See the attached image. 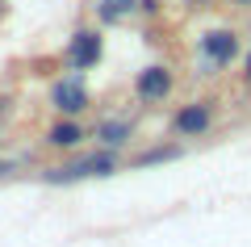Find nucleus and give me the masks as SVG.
Returning a JSON list of instances; mask_svg holds the SVG:
<instances>
[{"label": "nucleus", "mask_w": 251, "mask_h": 247, "mask_svg": "<svg viewBox=\"0 0 251 247\" xmlns=\"http://www.w3.org/2000/svg\"><path fill=\"white\" fill-rule=\"evenodd\" d=\"M172 88H176V71H172L168 63H147V67L134 76V97L143 101V105H159V101H168Z\"/></svg>", "instance_id": "nucleus-6"}, {"label": "nucleus", "mask_w": 251, "mask_h": 247, "mask_svg": "<svg viewBox=\"0 0 251 247\" xmlns=\"http://www.w3.org/2000/svg\"><path fill=\"white\" fill-rule=\"evenodd\" d=\"M88 138V126L80 122V117H59V122H50L46 126V147H54V151H80V142Z\"/></svg>", "instance_id": "nucleus-7"}, {"label": "nucleus", "mask_w": 251, "mask_h": 247, "mask_svg": "<svg viewBox=\"0 0 251 247\" xmlns=\"http://www.w3.org/2000/svg\"><path fill=\"white\" fill-rule=\"evenodd\" d=\"M234 4H239V9H251V0H234Z\"/></svg>", "instance_id": "nucleus-14"}, {"label": "nucleus", "mask_w": 251, "mask_h": 247, "mask_svg": "<svg viewBox=\"0 0 251 247\" xmlns=\"http://www.w3.org/2000/svg\"><path fill=\"white\" fill-rule=\"evenodd\" d=\"M176 159H184V147L180 142H163V147H151L143 155H134L130 168H159V164H176Z\"/></svg>", "instance_id": "nucleus-9"}, {"label": "nucleus", "mask_w": 251, "mask_h": 247, "mask_svg": "<svg viewBox=\"0 0 251 247\" xmlns=\"http://www.w3.org/2000/svg\"><path fill=\"white\" fill-rule=\"evenodd\" d=\"M197 51H201L205 71H209V67H234V63L243 59V38L234 34V29L218 26V29H205V34H201Z\"/></svg>", "instance_id": "nucleus-3"}, {"label": "nucleus", "mask_w": 251, "mask_h": 247, "mask_svg": "<svg viewBox=\"0 0 251 247\" xmlns=\"http://www.w3.org/2000/svg\"><path fill=\"white\" fill-rule=\"evenodd\" d=\"M243 80H251V46H247V55H243Z\"/></svg>", "instance_id": "nucleus-12"}, {"label": "nucleus", "mask_w": 251, "mask_h": 247, "mask_svg": "<svg viewBox=\"0 0 251 247\" xmlns=\"http://www.w3.org/2000/svg\"><path fill=\"white\" fill-rule=\"evenodd\" d=\"M100 59H105V38H100V29L92 26H80L72 38H67V51H63V63H67V71H92L100 67Z\"/></svg>", "instance_id": "nucleus-2"}, {"label": "nucleus", "mask_w": 251, "mask_h": 247, "mask_svg": "<svg viewBox=\"0 0 251 247\" xmlns=\"http://www.w3.org/2000/svg\"><path fill=\"white\" fill-rule=\"evenodd\" d=\"M88 105H92V92H88L80 71H67V76H59L50 84V109L59 117H80Z\"/></svg>", "instance_id": "nucleus-4"}, {"label": "nucleus", "mask_w": 251, "mask_h": 247, "mask_svg": "<svg viewBox=\"0 0 251 247\" xmlns=\"http://www.w3.org/2000/svg\"><path fill=\"white\" fill-rule=\"evenodd\" d=\"M214 122H218L214 101H188L172 113V134L176 138H201V134L214 130Z\"/></svg>", "instance_id": "nucleus-5"}, {"label": "nucleus", "mask_w": 251, "mask_h": 247, "mask_svg": "<svg viewBox=\"0 0 251 247\" xmlns=\"http://www.w3.org/2000/svg\"><path fill=\"white\" fill-rule=\"evenodd\" d=\"M13 172H17V164H13V159H0V180L13 176Z\"/></svg>", "instance_id": "nucleus-11"}, {"label": "nucleus", "mask_w": 251, "mask_h": 247, "mask_svg": "<svg viewBox=\"0 0 251 247\" xmlns=\"http://www.w3.org/2000/svg\"><path fill=\"white\" fill-rule=\"evenodd\" d=\"M122 168H126L122 151L97 147V151H84V155L67 159V164L46 168L42 180H46V185H54V189H67V185H84V180H105V176H113V172H122Z\"/></svg>", "instance_id": "nucleus-1"}, {"label": "nucleus", "mask_w": 251, "mask_h": 247, "mask_svg": "<svg viewBox=\"0 0 251 247\" xmlns=\"http://www.w3.org/2000/svg\"><path fill=\"white\" fill-rule=\"evenodd\" d=\"M9 17V0H0V21Z\"/></svg>", "instance_id": "nucleus-13"}, {"label": "nucleus", "mask_w": 251, "mask_h": 247, "mask_svg": "<svg viewBox=\"0 0 251 247\" xmlns=\"http://www.w3.org/2000/svg\"><path fill=\"white\" fill-rule=\"evenodd\" d=\"M138 4H143V0H100L97 4V21L100 26H122L130 13H138Z\"/></svg>", "instance_id": "nucleus-10"}, {"label": "nucleus", "mask_w": 251, "mask_h": 247, "mask_svg": "<svg viewBox=\"0 0 251 247\" xmlns=\"http://www.w3.org/2000/svg\"><path fill=\"white\" fill-rule=\"evenodd\" d=\"M92 138L105 151H122L126 142L134 138V117H100L97 130H92Z\"/></svg>", "instance_id": "nucleus-8"}]
</instances>
